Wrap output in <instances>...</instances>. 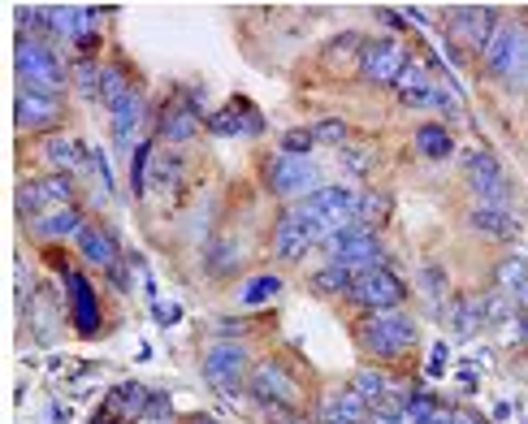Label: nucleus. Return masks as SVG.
Instances as JSON below:
<instances>
[{
    "label": "nucleus",
    "instance_id": "obj_1",
    "mask_svg": "<svg viewBox=\"0 0 528 424\" xmlns=\"http://www.w3.org/2000/svg\"><path fill=\"white\" fill-rule=\"evenodd\" d=\"M360 342L368 355L377 360H399L416 347V321L403 316L399 308H386V312H368V321L360 325Z\"/></svg>",
    "mask_w": 528,
    "mask_h": 424
},
{
    "label": "nucleus",
    "instance_id": "obj_2",
    "mask_svg": "<svg viewBox=\"0 0 528 424\" xmlns=\"http://www.w3.org/2000/svg\"><path fill=\"white\" fill-rule=\"evenodd\" d=\"M18 78H22V91H39V96H52L61 83H65V70L57 61L44 39L35 35H22L18 39Z\"/></svg>",
    "mask_w": 528,
    "mask_h": 424
},
{
    "label": "nucleus",
    "instance_id": "obj_3",
    "mask_svg": "<svg viewBox=\"0 0 528 424\" xmlns=\"http://www.w3.org/2000/svg\"><path fill=\"white\" fill-rule=\"evenodd\" d=\"M329 247V264H342V269H351L355 277L368 273V269H381V243L373 230H364V225H347V230H338L334 238H325Z\"/></svg>",
    "mask_w": 528,
    "mask_h": 424
},
{
    "label": "nucleus",
    "instance_id": "obj_4",
    "mask_svg": "<svg viewBox=\"0 0 528 424\" xmlns=\"http://www.w3.org/2000/svg\"><path fill=\"white\" fill-rule=\"evenodd\" d=\"M264 182H269L273 195H303V200H308L312 191H321L316 187L321 174H316V165L308 161V156H286V152L264 165Z\"/></svg>",
    "mask_w": 528,
    "mask_h": 424
},
{
    "label": "nucleus",
    "instance_id": "obj_5",
    "mask_svg": "<svg viewBox=\"0 0 528 424\" xmlns=\"http://www.w3.org/2000/svg\"><path fill=\"white\" fill-rule=\"evenodd\" d=\"M347 295H351V303H360L368 312H386V308H399L403 303V282L381 264V269H368L355 277Z\"/></svg>",
    "mask_w": 528,
    "mask_h": 424
},
{
    "label": "nucleus",
    "instance_id": "obj_6",
    "mask_svg": "<svg viewBox=\"0 0 528 424\" xmlns=\"http://www.w3.org/2000/svg\"><path fill=\"white\" fill-rule=\"evenodd\" d=\"M399 100L403 104H412V109H459V104L446 96V91L438 87V78H429V70L420 61H407V70L399 74Z\"/></svg>",
    "mask_w": 528,
    "mask_h": 424
},
{
    "label": "nucleus",
    "instance_id": "obj_7",
    "mask_svg": "<svg viewBox=\"0 0 528 424\" xmlns=\"http://www.w3.org/2000/svg\"><path fill=\"white\" fill-rule=\"evenodd\" d=\"M312 243H325V234L316 230V221L308 217V212L290 208L286 217L277 221V234H273V256H282V260H299Z\"/></svg>",
    "mask_w": 528,
    "mask_h": 424
},
{
    "label": "nucleus",
    "instance_id": "obj_8",
    "mask_svg": "<svg viewBox=\"0 0 528 424\" xmlns=\"http://www.w3.org/2000/svg\"><path fill=\"white\" fill-rule=\"evenodd\" d=\"M243 373H247V351L239 342H217V347L204 355V377L213 381L221 394H239Z\"/></svg>",
    "mask_w": 528,
    "mask_h": 424
},
{
    "label": "nucleus",
    "instance_id": "obj_9",
    "mask_svg": "<svg viewBox=\"0 0 528 424\" xmlns=\"http://www.w3.org/2000/svg\"><path fill=\"white\" fill-rule=\"evenodd\" d=\"M524 57H528V35L516 26H498L494 39L485 44V65L503 78H524Z\"/></svg>",
    "mask_w": 528,
    "mask_h": 424
},
{
    "label": "nucleus",
    "instance_id": "obj_10",
    "mask_svg": "<svg viewBox=\"0 0 528 424\" xmlns=\"http://www.w3.org/2000/svg\"><path fill=\"white\" fill-rule=\"evenodd\" d=\"M407 70V52L399 39H373L360 52V74L368 83H399V74Z\"/></svg>",
    "mask_w": 528,
    "mask_h": 424
},
{
    "label": "nucleus",
    "instance_id": "obj_11",
    "mask_svg": "<svg viewBox=\"0 0 528 424\" xmlns=\"http://www.w3.org/2000/svg\"><path fill=\"white\" fill-rule=\"evenodd\" d=\"M252 394L269 407V412H277V407H295L299 403V381L286 373L282 364H260L252 373Z\"/></svg>",
    "mask_w": 528,
    "mask_h": 424
},
{
    "label": "nucleus",
    "instance_id": "obj_12",
    "mask_svg": "<svg viewBox=\"0 0 528 424\" xmlns=\"http://www.w3.org/2000/svg\"><path fill=\"white\" fill-rule=\"evenodd\" d=\"M464 169H468L472 191H477L485 204H494V208H503V204H507V178H503V165H498L490 152H468V156H464Z\"/></svg>",
    "mask_w": 528,
    "mask_h": 424
},
{
    "label": "nucleus",
    "instance_id": "obj_13",
    "mask_svg": "<svg viewBox=\"0 0 528 424\" xmlns=\"http://www.w3.org/2000/svg\"><path fill=\"white\" fill-rule=\"evenodd\" d=\"M70 195H74L70 178L57 174V178H44V182H26V187L18 191V208L35 221V217H44V208L52 212V204L65 208V204H70Z\"/></svg>",
    "mask_w": 528,
    "mask_h": 424
},
{
    "label": "nucleus",
    "instance_id": "obj_14",
    "mask_svg": "<svg viewBox=\"0 0 528 424\" xmlns=\"http://www.w3.org/2000/svg\"><path fill=\"white\" fill-rule=\"evenodd\" d=\"M494 31H498L494 13L481 9V5H468V9L451 13V35L459 39V44H468V48H485L494 39Z\"/></svg>",
    "mask_w": 528,
    "mask_h": 424
},
{
    "label": "nucleus",
    "instance_id": "obj_15",
    "mask_svg": "<svg viewBox=\"0 0 528 424\" xmlns=\"http://www.w3.org/2000/svg\"><path fill=\"white\" fill-rule=\"evenodd\" d=\"M208 126H213V135H260L264 117L247 100H234L230 109H221V113L208 117Z\"/></svg>",
    "mask_w": 528,
    "mask_h": 424
},
{
    "label": "nucleus",
    "instance_id": "obj_16",
    "mask_svg": "<svg viewBox=\"0 0 528 424\" xmlns=\"http://www.w3.org/2000/svg\"><path fill=\"white\" fill-rule=\"evenodd\" d=\"M57 117H61L57 96H39V91H18V126H22V130L57 126Z\"/></svg>",
    "mask_w": 528,
    "mask_h": 424
},
{
    "label": "nucleus",
    "instance_id": "obj_17",
    "mask_svg": "<svg viewBox=\"0 0 528 424\" xmlns=\"http://www.w3.org/2000/svg\"><path fill=\"white\" fill-rule=\"evenodd\" d=\"M70 321L83 329V334H96L100 329V308H96V290L87 286V277H70Z\"/></svg>",
    "mask_w": 528,
    "mask_h": 424
},
{
    "label": "nucleus",
    "instance_id": "obj_18",
    "mask_svg": "<svg viewBox=\"0 0 528 424\" xmlns=\"http://www.w3.org/2000/svg\"><path fill=\"white\" fill-rule=\"evenodd\" d=\"M368 420H373L368 416V403L355 390L334 394V399L321 403V424H368Z\"/></svg>",
    "mask_w": 528,
    "mask_h": 424
},
{
    "label": "nucleus",
    "instance_id": "obj_19",
    "mask_svg": "<svg viewBox=\"0 0 528 424\" xmlns=\"http://www.w3.org/2000/svg\"><path fill=\"white\" fill-rule=\"evenodd\" d=\"M31 230L39 234V238H78V234H83V212H78V208H70V204H65V208H52V212H44V217H35L31 221Z\"/></svg>",
    "mask_w": 528,
    "mask_h": 424
},
{
    "label": "nucleus",
    "instance_id": "obj_20",
    "mask_svg": "<svg viewBox=\"0 0 528 424\" xmlns=\"http://www.w3.org/2000/svg\"><path fill=\"white\" fill-rule=\"evenodd\" d=\"M195 130H200V117H195V109L187 100H169L165 113H161V135L174 139V143H187Z\"/></svg>",
    "mask_w": 528,
    "mask_h": 424
},
{
    "label": "nucleus",
    "instance_id": "obj_21",
    "mask_svg": "<svg viewBox=\"0 0 528 424\" xmlns=\"http://www.w3.org/2000/svg\"><path fill=\"white\" fill-rule=\"evenodd\" d=\"M78 251L87 256V264H100V269H117V243L96 225H83V234H78Z\"/></svg>",
    "mask_w": 528,
    "mask_h": 424
},
{
    "label": "nucleus",
    "instance_id": "obj_22",
    "mask_svg": "<svg viewBox=\"0 0 528 424\" xmlns=\"http://www.w3.org/2000/svg\"><path fill=\"white\" fill-rule=\"evenodd\" d=\"M44 156H48V165H57L61 174H74V169H83L91 161V152H83V143H74V139H48L44 143Z\"/></svg>",
    "mask_w": 528,
    "mask_h": 424
},
{
    "label": "nucleus",
    "instance_id": "obj_23",
    "mask_svg": "<svg viewBox=\"0 0 528 424\" xmlns=\"http://www.w3.org/2000/svg\"><path fill=\"white\" fill-rule=\"evenodd\" d=\"M355 394H360L368 407H381L394 394V381L386 373H377V368H364V373H355Z\"/></svg>",
    "mask_w": 528,
    "mask_h": 424
},
{
    "label": "nucleus",
    "instance_id": "obj_24",
    "mask_svg": "<svg viewBox=\"0 0 528 424\" xmlns=\"http://www.w3.org/2000/svg\"><path fill=\"white\" fill-rule=\"evenodd\" d=\"M139 122H143V96H139V91H130L126 100L113 104V130H117V139L130 143V135H135Z\"/></svg>",
    "mask_w": 528,
    "mask_h": 424
},
{
    "label": "nucleus",
    "instance_id": "obj_25",
    "mask_svg": "<svg viewBox=\"0 0 528 424\" xmlns=\"http://www.w3.org/2000/svg\"><path fill=\"white\" fill-rule=\"evenodd\" d=\"M416 148H420V156H429V161H442V156H451L455 139H451V130H446V126H420L416 130Z\"/></svg>",
    "mask_w": 528,
    "mask_h": 424
},
{
    "label": "nucleus",
    "instance_id": "obj_26",
    "mask_svg": "<svg viewBox=\"0 0 528 424\" xmlns=\"http://www.w3.org/2000/svg\"><path fill=\"white\" fill-rule=\"evenodd\" d=\"M148 403H152V399H148V390H143V386H122V390H117L113 399H109V412L122 416V420H139Z\"/></svg>",
    "mask_w": 528,
    "mask_h": 424
},
{
    "label": "nucleus",
    "instance_id": "obj_27",
    "mask_svg": "<svg viewBox=\"0 0 528 424\" xmlns=\"http://www.w3.org/2000/svg\"><path fill=\"white\" fill-rule=\"evenodd\" d=\"M472 225L485 230V234H494V238H511V234H516V217H507V212L494 208V204H485V208L472 212Z\"/></svg>",
    "mask_w": 528,
    "mask_h": 424
},
{
    "label": "nucleus",
    "instance_id": "obj_28",
    "mask_svg": "<svg viewBox=\"0 0 528 424\" xmlns=\"http://www.w3.org/2000/svg\"><path fill=\"white\" fill-rule=\"evenodd\" d=\"M451 321H455V334H477V325L485 321V303L481 299H455L451 303Z\"/></svg>",
    "mask_w": 528,
    "mask_h": 424
},
{
    "label": "nucleus",
    "instance_id": "obj_29",
    "mask_svg": "<svg viewBox=\"0 0 528 424\" xmlns=\"http://www.w3.org/2000/svg\"><path fill=\"white\" fill-rule=\"evenodd\" d=\"M282 295V277H273V273H260V277H252V282L243 286V303L247 308H256V303H269V299H277Z\"/></svg>",
    "mask_w": 528,
    "mask_h": 424
},
{
    "label": "nucleus",
    "instance_id": "obj_30",
    "mask_svg": "<svg viewBox=\"0 0 528 424\" xmlns=\"http://www.w3.org/2000/svg\"><path fill=\"white\" fill-rule=\"evenodd\" d=\"M386 212H390V200L386 195H377V191H364L360 195V208H355V225H364V230H373V225L386 221Z\"/></svg>",
    "mask_w": 528,
    "mask_h": 424
},
{
    "label": "nucleus",
    "instance_id": "obj_31",
    "mask_svg": "<svg viewBox=\"0 0 528 424\" xmlns=\"http://www.w3.org/2000/svg\"><path fill=\"white\" fill-rule=\"evenodd\" d=\"M351 282H355V273L342 269V264H329V269L312 277V286L321 290V295H342V290H351Z\"/></svg>",
    "mask_w": 528,
    "mask_h": 424
},
{
    "label": "nucleus",
    "instance_id": "obj_32",
    "mask_svg": "<svg viewBox=\"0 0 528 424\" xmlns=\"http://www.w3.org/2000/svg\"><path fill=\"white\" fill-rule=\"evenodd\" d=\"M528 282V264L516 256V260H507L503 264V269H498V286H503L507 290V295H516V290Z\"/></svg>",
    "mask_w": 528,
    "mask_h": 424
},
{
    "label": "nucleus",
    "instance_id": "obj_33",
    "mask_svg": "<svg viewBox=\"0 0 528 424\" xmlns=\"http://www.w3.org/2000/svg\"><path fill=\"white\" fill-rule=\"evenodd\" d=\"M312 148H316L312 126H308V130H290V135L282 139V152H286V156H308Z\"/></svg>",
    "mask_w": 528,
    "mask_h": 424
},
{
    "label": "nucleus",
    "instance_id": "obj_34",
    "mask_svg": "<svg viewBox=\"0 0 528 424\" xmlns=\"http://www.w3.org/2000/svg\"><path fill=\"white\" fill-rule=\"evenodd\" d=\"M148 156H152V143H139V152H135V169H130V182H135V191L148 187Z\"/></svg>",
    "mask_w": 528,
    "mask_h": 424
},
{
    "label": "nucleus",
    "instance_id": "obj_35",
    "mask_svg": "<svg viewBox=\"0 0 528 424\" xmlns=\"http://www.w3.org/2000/svg\"><path fill=\"white\" fill-rule=\"evenodd\" d=\"M312 135H316V143H347V126L329 117V122H316L312 126Z\"/></svg>",
    "mask_w": 528,
    "mask_h": 424
},
{
    "label": "nucleus",
    "instance_id": "obj_36",
    "mask_svg": "<svg viewBox=\"0 0 528 424\" xmlns=\"http://www.w3.org/2000/svg\"><path fill=\"white\" fill-rule=\"evenodd\" d=\"M273 416V424H312V420H303V416H295L290 407H277V412H269Z\"/></svg>",
    "mask_w": 528,
    "mask_h": 424
},
{
    "label": "nucleus",
    "instance_id": "obj_37",
    "mask_svg": "<svg viewBox=\"0 0 528 424\" xmlns=\"http://www.w3.org/2000/svg\"><path fill=\"white\" fill-rule=\"evenodd\" d=\"M342 156H347L351 169H368V152H355V148H342Z\"/></svg>",
    "mask_w": 528,
    "mask_h": 424
},
{
    "label": "nucleus",
    "instance_id": "obj_38",
    "mask_svg": "<svg viewBox=\"0 0 528 424\" xmlns=\"http://www.w3.org/2000/svg\"><path fill=\"white\" fill-rule=\"evenodd\" d=\"M455 424H481V420H477V416H468V412H459V416H455Z\"/></svg>",
    "mask_w": 528,
    "mask_h": 424
},
{
    "label": "nucleus",
    "instance_id": "obj_39",
    "mask_svg": "<svg viewBox=\"0 0 528 424\" xmlns=\"http://www.w3.org/2000/svg\"><path fill=\"white\" fill-rule=\"evenodd\" d=\"M200 424H217V420H200Z\"/></svg>",
    "mask_w": 528,
    "mask_h": 424
},
{
    "label": "nucleus",
    "instance_id": "obj_40",
    "mask_svg": "<svg viewBox=\"0 0 528 424\" xmlns=\"http://www.w3.org/2000/svg\"><path fill=\"white\" fill-rule=\"evenodd\" d=\"M100 424H113V420H100Z\"/></svg>",
    "mask_w": 528,
    "mask_h": 424
}]
</instances>
